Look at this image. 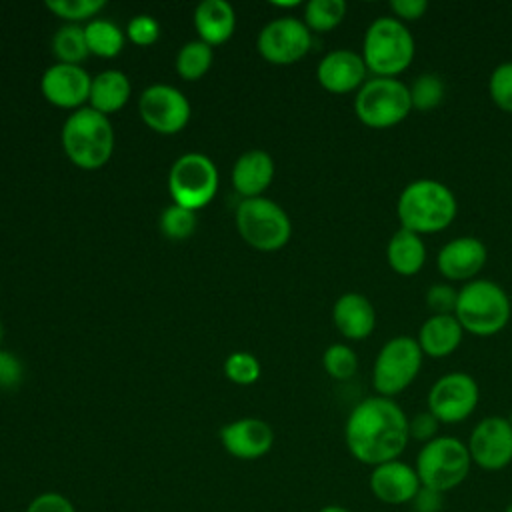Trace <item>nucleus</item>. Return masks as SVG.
<instances>
[{"mask_svg": "<svg viewBox=\"0 0 512 512\" xmlns=\"http://www.w3.org/2000/svg\"><path fill=\"white\" fill-rule=\"evenodd\" d=\"M336 330L348 340H364L374 332L376 310L370 298L358 292L342 294L332 306Z\"/></svg>", "mask_w": 512, "mask_h": 512, "instance_id": "20", "label": "nucleus"}, {"mask_svg": "<svg viewBox=\"0 0 512 512\" xmlns=\"http://www.w3.org/2000/svg\"><path fill=\"white\" fill-rule=\"evenodd\" d=\"M130 98V82L120 70H104L92 78L90 86V108L100 114H110L120 110Z\"/></svg>", "mask_w": 512, "mask_h": 512, "instance_id": "25", "label": "nucleus"}, {"mask_svg": "<svg viewBox=\"0 0 512 512\" xmlns=\"http://www.w3.org/2000/svg\"><path fill=\"white\" fill-rule=\"evenodd\" d=\"M438 430H440V422L430 410H422V412L414 414L412 418H408L410 440L426 444L438 436Z\"/></svg>", "mask_w": 512, "mask_h": 512, "instance_id": "38", "label": "nucleus"}, {"mask_svg": "<svg viewBox=\"0 0 512 512\" xmlns=\"http://www.w3.org/2000/svg\"><path fill=\"white\" fill-rule=\"evenodd\" d=\"M322 366L334 380H348L358 370V356L348 344H330L322 354Z\"/></svg>", "mask_w": 512, "mask_h": 512, "instance_id": "31", "label": "nucleus"}, {"mask_svg": "<svg viewBox=\"0 0 512 512\" xmlns=\"http://www.w3.org/2000/svg\"><path fill=\"white\" fill-rule=\"evenodd\" d=\"M386 262L398 276H414L426 262V244L420 234L398 228L386 244Z\"/></svg>", "mask_w": 512, "mask_h": 512, "instance_id": "24", "label": "nucleus"}, {"mask_svg": "<svg viewBox=\"0 0 512 512\" xmlns=\"http://www.w3.org/2000/svg\"><path fill=\"white\" fill-rule=\"evenodd\" d=\"M486 244L476 236H458L446 242L436 254V268L448 282H470L484 268Z\"/></svg>", "mask_w": 512, "mask_h": 512, "instance_id": "16", "label": "nucleus"}, {"mask_svg": "<svg viewBox=\"0 0 512 512\" xmlns=\"http://www.w3.org/2000/svg\"><path fill=\"white\" fill-rule=\"evenodd\" d=\"M504 512H512V504H508V506H506V510H504Z\"/></svg>", "mask_w": 512, "mask_h": 512, "instance_id": "45", "label": "nucleus"}, {"mask_svg": "<svg viewBox=\"0 0 512 512\" xmlns=\"http://www.w3.org/2000/svg\"><path fill=\"white\" fill-rule=\"evenodd\" d=\"M90 86L92 78L78 64H54L40 80L46 100L60 108H74L86 102L90 98Z\"/></svg>", "mask_w": 512, "mask_h": 512, "instance_id": "19", "label": "nucleus"}, {"mask_svg": "<svg viewBox=\"0 0 512 512\" xmlns=\"http://www.w3.org/2000/svg\"><path fill=\"white\" fill-rule=\"evenodd\" d=\"M422 350L412 336H394L378 350L372 366V386L378 396L394 398L404 392L422 368Z\"/></svg>", "mask_w": 512, "mask_h": 512, "instance_id": "8", "label": "nucleus"}, {"mask_svg": "<svg viewBox=\"0 0 512 512\" xmlns=\"http://www.w3.org/2000/svg\"><path fill=\"white\" fill-rule=\"evenodd\" d=\"M478 402V382L466 372H448L430 386L426 410H430L440 424H458L476 410Z\"/></svg>", "mask_w": 512, "mask_h": 512, "instance_id": "11", "label": "nucleus"}, {"mask_svg": "<svg viewBox=\"0 0 512 512\" xmlns=\"http://www.w3.org/2000/svg\"><path fill=\"white\" fill-rule=\"evenodd\" d=\"M26 512H76L74 504L58 492H42L30 500Z\"/></svg>", "mask_w": 512, "mask_h": 512, "instance_id": "39", "label": "nucleus"}, {"mask_svg": "<svg viewBox=\"0 0 512 512\" xmlns=\"http://www.w3.org/2000/svg\"><path fill=\"white\" fill-rule=\"evenodd\" d=\"M194 26L202 42L208 46H218L234 32V8L226 0H204L194 10Z\"/></svg>", "mask_w": 512, "mask_h": 512, "instance_id": "23", "label": "nucleus"}, {"mask_svg": "<svg viewBox=\"0 0 512 512\" xmlns=\"http://www.w3.org/2000/svg\"><path fill=\"white\" fill-rule=\"evenodd\" d=\"M138 108L146 126L160 134H176L190 120V102L178 88L168 84L148 86L140 96Z\"/></svg>", "mask_w": 512, "mask_h": 512, "instance_id": "14", "label": "nucleus"}, {"mask_svg": "<svg viewBox=\"0 0 512 512\" xmlns=\"http://www.w3.org/2000/svg\"><path fill=\"white\" fill-rule=\"evenodd\" d=\"M46 6L56 16L78 22L98 14L106 6V0H48Z\"/></svg>", "mask_w": 512, "mask_h": 512, "instance_id": "35", "label": "nucleus"}, {"mask_svg": "<svg viewBox=\"0 0 512 512\" xmlns=\"http://www.w3.org/2000/svg\"><path fill=\"white\" fill-rule=\"evenodd\" d=\"M346 16L344 0H310L304 6V24L310 32H330Z\"/></svg>", "mask_w": 512, "mask_h": 512, "instance_id": "28", "label": "nucleus"}, {"mask_svg": "<svg viewBox=\"0 0 512 512\" xmlns=\"http://www.w3.org/2000/svg\"><path fill=\"white\" fill-rule=\"evenodd\" d=\"M274 178L272 156L264 150L244 152L232 168V184L244 198L260 196Z\"/></svg>", "mask_w": 512, "mask_h": 512, "instance_id": "22", "label": "nucleus"}, {"mask_svg": "<svg viewBox=\"0 0 512 512\" xmlns=\"http://www.w3.org/2000/svg\"><path fill=\"white\" fill-rule=\"evenodd\" d=\"M300 2L298 0H292V2H274V6H280V8H294L298 6Z\"/></svg>", "mask_w": 512, "mask_h": 512, "instance_id": "44", "label": "nucleus"}, {"mask_svg": "<svg viewBox=\"0 0 512 512\" xmlns=\"http://www.w3.org/2000/svg\"><path fill=\"white\" fill-rule=\"evenodd\" d=\"M52 52L60 60V64H78L88 56V44L84 36V28L76 24L62 26L52 40Z\"/></svg>", "mask_w": 512, "mask_h": 512, "instance_id": "29", "label": "nucleus"}, {"mask_svg": "<svg viewBox=\"0 0 512 512\" xmlns=\"http://www.w3.org/2000/svg\"><path fill=\"white\" fill-rule=\"evenodd\" d=\"M240 236L254 248L270 252L282 248L292 234L288 214L274 200L256 196L244 198L236 210Z\"/></svg>", "mask_w": 512, "mask_h": 512, "instance_id": "9", "label": "nucleus"}, {"mask_svg": "<svg viewBox=\"0 0 512 512\" xmlns=\"http://www.w3.org/2000/svg\"><path fill=\"white\" fill-rule=\"evenodd\" d=\"M468 452L474 466L486 472L504 470L512 462V426L504 416L482 418L468 436Z\"/></svg>", "mask_w": 512, "mask_h": 512, "instance_id": "12", "label": "nucleus"}, {"mask_svg": "<svg viewBox=\"0 0 512 512\" xmlns=\"http://www.w3.org/2000/svg\"><path fill=\"white\" fill-rule=\"evenodd\" d=\"M126 34L128 38L138 44V46H148L152 42L158 40L160 36V24L148 16V14H140V16H134L130 22H128V28H126Z\"/></svg>", "mask_w": 512, "mask_h": 512, "instance_id": "37", "label": "nucleus"}, {"mask_svg": "<svg viewBox=\"0 0 512 512\" xmlns=\"http://www.w3.org/2000/svg\"><path fill=\"white\" fill-rule=\"evenodd\" d=\"M318 512H352V510H348L346 506H340V504H326Z\"/></svg>", "mask_w": 512, "mask_h": 512, "instance_id": "43", "label": "nucleus"}, {"mask_svg": "<svg viewBox=\"0 0 512 512\" xmlns=\"http://www.w3.org/2000/svg\"><path fill=\"white\" fill-rule=\"evenodd\" d=\"M344 442L352 458L366 466L396 460L410 442L408 416L396 400L368 396L350 410Z\"/></svg>", "mask_w": 512, "mask_h": 512, "instance_id": "1", "label": "nucleus"}, {"mask_svg": "<svg viewBox=\"0 0 512 512\" xmlns=\"http://www.w3.org/2000/svg\"><path fill=\"white\" fill-rule=\"evenodd\" d=\"M368 488L376 500L390 506L410 504L422 488L416 468L400 458L372 466L368 476Z\"/></svg>", "mask_w": 512, "mask_h": 512, "instance_id": "15", "label": "nucleus"}, {"mask_svg": "<svg viewBox=\"0 0 512 512\" xmlns=\"http://www.w3.org/2000/svg\"><path fill=\"white\" fill-rule=\"evenodd\" d=\"M256 46L262 58L272 64H294L310 50L312 32L302 20L276 18L260 30Z\"/></svg>", "mask_w": 512, "mask_h": 512, "instance_id": "13", "label": "nucleus"}, {"mask_svg": "<svg viewBox=\"0 0 512 512\" xmlns=\"http://www.w3.org/2000/svg\"><path fill=\"white\" fill-rule=\"evenodd\" d=\"M212 58V46L202 40H192L180 48L176 56V70L184 80H198L210 68Z\"/></svg>", "mask_w": 512, "mask_h": 512, "instance_id": "30", "label": "nucleus"}, {"mask_svg": "<svg viewBox=\"0 0 512 512\" xmlns=\"http://www.w3.org/2000/svg\"><path fill=\"white\" fill-rule=\"evenodd\" d=\"M220 442L230 456L240 460H256L270 452L274 432L270 424L260 418H240L222 426Z\"/></svg>", "mask_w": 512, "mask_h": 512, "instance_id": "18", "label": "nucleus"}, {"mask_svg": "<svg viewBox=\"0 0 512 512\" xmlns=\"http://www.w3.org/2000/svg\"><path fill=\"white\" fill-rule=\"evenodd\" d=\"M458 212L454 192L438 180L418 178L406 184L396 202L400 228L416 234H436L446 230Z\"/></svg>", "mask_w": 512, "mask_h": 512, "instance_id": "2", "label": "nucleus"}, {"mask_svg": "<svg viewBox=\"0 0 512 512\" xmlns=\"http://www.w3.org/2000/svg\"><path fill=\"white\" fill-rule=\"evenodd\" d=\"M160 230L170 240H186L196 230L194 210L172 204L160 214Z\"/></svg>", "mask_w": 512, "mask_h": 512, "instance_id": "32", "label": "nucleus"}, {"mask_svg": "<svg viewBox=\"0 0 512 512\" xmlns=\"http://www.w3.org/2000/svg\"><path fill=\"white\" fill-rule=\"evenodd\" d=\"M354 112L358 120L374 130H386L412 112L410 90L398 78H368L354 96Z\"/></svg>", "mask_w": 512, "mask_h": 512, "instance_id": "7", "label": "nucleus"}, {"mask_svg": "<svg viewBox=\"0 0 512 512\" xmlns=\"http://www.w3.org/2000/svg\"><path fill=\"white\" fill-rule=\"evenodd\" d=\"M442 502H444L442 492H436V490H430V488L422 486L410 504H412L414 512H440Z\"/></svg>", "mask_w": 512, "mask_h": 512, "instance_id": "42", "label": "nucleus"}, {"mask_svg": "<svg viewBox=\"0 0 512 512\" xmlns=\"http://www.w3.org/2000/svg\"><path fill=\"white\" fill-rule=\"evenodd\" d=\"M390 10L396 20L406 24V22L420 20L428 10V2L426 0H392Z\"/></svg>", "mask_w": 512, "mask_h": 512, "instance_id": "41", "label": "nucleus"}, {"mask_svg": "<svg viewBox=\"0 0 512 512\" xmlns=\"http://www.w3.org/2000/svg\"><path fill=\"white\" fill-rule=\"evenodd\" d=\"M84 36H86L88 50L96 56L112 58V56L120 54V50L124 46V34L110 20H102V18L90 20L88 26L84 28Z\"/></svg>", "mask_w": 512, "mask_h": 512, "instance_id": "26", "label": "nucleus"}, {"mask_svg": "<svg viewBox=\"0 0 512 512\" xmlns=\"http://www.w3.org/2000/svg\"><path fill=\"white\" fill-rule=\"evenodd\" d=\"M224 372L236 384H254L260 376V362L250 352H234L226 358Z\"/></svg>", "mask_w": 512, "mask_h": 512, "instance_id": "34", "label": "nucleus"}, {"mask_svg": "<svg viewBox=\"0 0 512 512\" xmlns=\"http://www.w3.org/2000/svg\"><path fill=\"white\" fill-rule=\"evenodd\" d=\"M416 42L408 26L394 16H380L370 22L362 38V60L374 76L398 78L412 64Z\"/></svg>", "mask_w": 512, "mask_h": 512, "instance_id": "3", "label": "nucleus"}, {"mask_svg": "<svg viewBox=\"0 0 512 512\" xmlns=\"http://www.w3.org/2000/svg\"><path fill=\"white\" fill-rule=\"evenodd\" d=\"M424 300L432 314H454L458 290L450 282H436L428 286Z\"/></svg>", "mask_w": 512, "mask_h": 512, "instance_id": "36", "label": "nucleus"}, {"mask_svg": "<svg viewBox=\"0 0 512 512\" xmlns=\"http://www.w3.org/2000/svg\"><path fill=\"white\" fill-rule=\"evenodd\" d=\"M464 328L454 314H430L416 336V342L424 356L446 358L460 346Z\"/></svg>", "mask_w": 512, "mask_h": 512, "instance_id": "21", "label": "nucleus"}, {"mask_svg": "<svg viewBox=\"0 0 512 512\" xmlns=\"http://www.w3.org/2000/svg\"><path fill=\"white\" fill-rule=\"evenodd\" d=\"M410 90V102L412 110L418 112H430L438 108L446 96V84L440 74L436 72H424L414 78V82L408 86Z\"/></svg>", "mask_w": 512, "mask_h": 512, "instance_id": "27", "label": "nucleus"}, {"mask_svg": "<svg viewBox=\"0 0 512 512\" xmlns=\"http://www.w3.org/2000/svg\"><path fill=\"white\" fill-rule=\"evenodd\" d=\"M454 316L464 332L474 336H494L506 328L512 316V304L498 282L474 278L458 290Z\"/></svg>", "mask_w": 512, "mask_h": 512, "instance_id": "4", "label": "nucleus"}, {"mask_svg": "<svg viewBox=\"0 0 512 512\" xmlns=\"http://www.w3.org/2000/svg\"><path fill=\"white\" fill-rule=\"evenodd\" d=\"M168 190L174 204L196 212L214 198L218 190V170L208 156L188 152L172 164Z\"/></svg>", "mask_w": 512, "mask_h": 512, "instance_id": "10", "label": "nucleus"}, {"mask_svg": "<svg viewBox=\"0 0 512 512\" xmlns=\"http://www.w3.org/2000/svg\"><path fill=\"white\" fill-rule=\"evenodd\" d=\"M24 366L22 362L8 350H0V388H16L22 382Z\"/></svg>", "mask_w": 512, "mask_h": 512, "instance_id": "40", "label": "nucleus"}, {"mask_svg": "<svg viewBox=\"0 0 512 512\" xmlns=\"http://www.w3.org/2000/svg\"><path fill=\"white\" fill-rule=\"evenodd\" d=\"M0 340H2V324H0Z\"/></svg>", "mask_w": 512, "mask_h": 512, "instance_id": "47", "label": "nucleus"}, {"mask_svg": "<svg viewBox=\"0 0 512 512\" xmlns=\"http://www.w3.org/2000/svg\"><path fill=\"white\" fill-rule=\"evenodd\" d=\"M366 74L368 68L362 56L348 48L328 52L316 68V78L320 86L332 94H348L354 90L358 92L368 80Z\"/></svg>", "mask_w": 512, "mask_h": 512, "instance_id": "17", "label": "nucleus"}, {"mask_svg": "<svg viewBox=\"0 0 512 512\" xmlns=\"http://www.w3.org/2000/svg\"><path fill=\"white\" fill-rule=\"evenodd\" d=\"M488 96L502 112L512 114V60L500 62L490 72Z\"/></svg>", "mask_w": 512, "mask_h": 512, "instance_id": "33", "label": "nucleus"}, {"mask_svg": "<svg viewBox=\"0 0 512 512\" xmlns=\"http://www.w3.org/2000/svg\"><path fill=\"white\" fill-rule=\"evenodd\" d=\"M414 468L424 488L446 494L468 478L472 460L466 442L456 436H436L422 444Z\"/></svg>", "mask_w": 512, "mask_h": 512, "instance_id": "6", "label": "nucleus"}, {"mask_svg": "<svg viewBox=\"0 0 512 512\" xmlns=\"http://www.w3.org/2000/svg\"><path fill=\"white\" fill-rule=\"evenodd\" d=\"M62 146L72 164L84 170H96L104 166L112 156V124L94 108H80L72 112L64 122Z\"/></svg>", "mask_w": 512, "mask_h": 512, "instance_id": "5", "label": "nucleus"}, {"mask_svg": "<svg viewBox=\"0 0 512 512\" xmlns=\"http://www.w3.org/2000/svg\"><path fill=\"white\" fill-rule=\"evenodd\" d=\"M508 422H510V426H512V412H510V416H508Z\"/></svg>", "mask_w": 512, "mask_h": 512, "instance_id": "46", "label": "nucleus"}]
</instances>
